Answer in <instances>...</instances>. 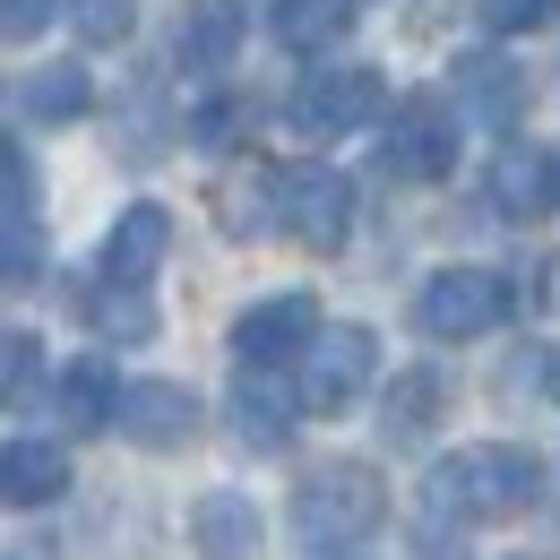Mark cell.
Listing matches in <instances>:
<instances>
[{
    "label": "cell",
    "mask_w": 560,
    "mask_h": 560,
    "mask_svg": "<svg viewBox=\"0 0 560 560\" xmlns=\"http://www.w3.org/2000/svg\"><path fill=\"white\" fill-rule=\"evenodd\" d=\"M113 415H121V380H113V362H95V353L70 362V371H61V422H70V431H104Z\"/></svg>",
    "instance_id": "e0dca14e"
},
{
    "label": "cell",
    "mask_w": 560,
    "mask_h": 560,
    "mask_svg": "<svg viewBox=\"0 0 560 560\" xmlns=\"http://www.w3.org/2000/svg\"><path fill=\"white\" fill-rule=\"evenodd\" d=\"M190 544H199V560H259V509L242 491H208L190 509Z\"/></svg>",
    "instance_id": "4fadbf2b"
},
{
    "label": "cell",
    "mask_w": 560,
    "mask_h": 560,
    "mask_svg": "<svg viewBox=\"0 0 560 560\" xmlns=\"http://www.w3.org/2000/svg\"><path fill=\"white\" fill-rule=\"evenodd\" d=\"M371 113H397L380 70H319V78H302V86L284 95V121H293L302 139H346Z\"/></svg>",
    "instance_id": "277c9868"
},
{
    "label": "cell",
    "mask_w": 560,
    "mask_h": 560,
    "mask_svg": "<svg viewBox=\"0 0 560 560\" xmlns=\"http://www.w3.org/2000/svg\"><path fill=\"white\" fill-rule=\"evenodd\" d=\"M380 517H388V483H380V466H362V457L319 466V475H302V491H293V535H302L311 560L362 544Z\"/></svg>",
    "instance_id": "7a4b0ae2"
},
{
    "label": "cell",
    "mask_w": 560,
    "mask_h": 560,
    "mask_svg": "<svg viewBox=\"0 0 560 560\" xmlns=\"http://www.w3.org/2000/svg\"><path fill=\"white\" fill-rule=\"evenodd\" d=\"M44 18H52V0H9V9H0L9 44H35V35H44Z\"/></svg>",
    "instance_id": "484cf974"
},
{
    "label": "cell",
    "mask_w": 560,
    "mask_h": 560,
    "mask_svg": "<svg viewBox=\"0 0 560 560\" xmlns=\"http://www.w3.org/2000/svg\"><path fill=\"white\" fill-rule=\"evenodd\" d=\"M70 26L78 44H121L139 26V0H70Z\"/></svg>",
    "instance_id": "44dd1931"
},
{
    "label": "cell",
    "mask_w": 560,
    "mask_h": 560,
    "mask_svg": "<svg viewBox=\"0 0 560 560\" xmlns=\"http://www.w3.org/2000/svg\"><path fill=\"white\" fill-rule=\"evenodd\" d=\"M0 362H9V388H0V397H9V406H26V397L44 388V346H35L26 328H18V337H9V353H0Z\"/></svg>",
    "instance_id": "d4e9b609"
},
{
    "label": "cell",
    "mask_w": 560,
    "mask_h": 560,
    "mask_svg": "<svg viewBox=\"0 0 560 560\" xmlns=\"http://www.w3.org/2000/svg\"><path fill=\"white\" fill-rule=\"evenodd\" d=\"M431 415H440V380H431V371H406L397 397H388V422H397V431H422Z\"/></svg>",
    "instance_id": "7402d4cb"
},
{
    "label": "cell",
    "mask_w": 560,
    "mask_h": 560,
    "mask_svg": "<svg viewBox=\"0 0 560 560\" xmlns=\"http://www.w3.org/2000/svg\"><path fill=\"white\" fill-rule=\"evenodd\" d=\"M18 113H26V121H44V130L86 121V113H95V78L78 70V61H44L35 78H18Z\"/></svg>",
    "instance_id": "5bb4252c"
},
{
    "label": "cell",
    "mask_w": 560,
    "mask_h": 560,
    "mask_svg": "<svg viewBox=\"0 0 560 560\" xmlns=\"http://www.w3.org/2000/svg\"><path fill=\"white\" fill-rule=\"evenodd\" d=\"M319 302L311 293H268V302H250L242 319H233V353H242V371H284V362H302V353L319 346Z\"/></svg>",
    "instance_id": "ba28073f"
},
{
    "label": "cell",
    "mask_w": 560,
    "mask_h": 560,
    "mask_svg": "<svg viewBox=\"0 0 560 560\" xmlns=\"http://www.w3.org/2000/svg\"><path fill=\"white\" fill-rule=\"evenodd\" d=\"M233 35H242V26H233V9H224V0H208V9L182 26V61H190V70H215V61L233 52Z\"/></svg>",
    "instance_id": "ffe728a7"
},
{
    "label": "cell",
    "mask_w": 560,
    "mask_h": 560,
    "mask_svg": "<svg viewBox=\"0 0 560 560\" xmlns=\"http://www.w3.org/2000/svg\"><path fill=\"white\" fill-rule=\"evenodd\" d=\"M113 431H121V440H139V448H182V440L199 431V397H190L182 380H130Z\"/></svg>",
    "instance_id": "9c48e42d"
},
{
    "label": "cell",
    "mask_w": 560,
    "mask_h": 560,
    "mask_svg": "<svg viewBox=\"0 0 560 560\" xmlns=\"http://www.w3.org/2000/svg\"><path fill=\"white\" fill-rule=\"evenodd\" d=\"M277 224L302 242V250H346L353 182L337 173V164H293V173H277Z\"/></svg>",
    "instance_id": "3957f363"
},
{
    "label": "cell",
    "mask_w": 560,
    "mask_h": 560,
    "mask_svg": "<svg viewBox=\"0 0 560 560\" xmlns=\"http://www.w3.org/2000/svg\"><path fill=\"white\" fill-rule=\"evenodd\" d=\"M552 199H560V155H544V147H500L491 155V208L509 224L552 215Z\"/></svg>",
    "instance_id": "30bf717a"
},
{
    "label": "cell",
    "mask_w": 560,
    "mask_h": 560,
    "mask_svg": "<svg viewBox=\"0 0 560 560\" xmlns=\"http://www.w3.org/2000/svg\"><path fill=\"white\" fill-rule=\"evenodd\" d=\"M535 491H544V466H535L526 448L483 440V448L440 457V466H431V483H422V500H431V517H517Z\"/></svg>",
    "instance_id": "6da1fadb"
},
{
    "label": "cell",
    "mask_w": 560,
    "mask_h": 560,
    "mask_svg": "<svg viewBox=\"0 0 560 560\" xmlns=\"http://www.w3.org/2000/svg\"><path fill=\"white\" fill-rule=\"evenodd\" d=\"M164 250H173V215L155 208V199H139V208L113 224V242H104V284H147L164 268Z\"/></svg>",
    "instance_id": "8fae6325"
},
{
    "label": "cell",
    "mask_w": 560,
    "mask_h": 560,
    "mask_svg": "<svg viewBox=\"0 0 560 560\" xmlns=\"http://www.w3.org/2000/svg\"><path fill=\"white\" fill-rule=\"evenodd\" d=\"M448 164H457V113H448L440 95H406V104L388 113V130H380V173L440 182Z\"/></svg>",
    "instance_id": "52a82bcc"
},
{
    "label": "cell",
    "mask_w": 560,
    "mask_h": 560,
    "mask_svg": "<svg viewBox=\"0 0 560 560\" xmlns=\"http://www.w3.org/2000/svg\"><path fill=\"white\" fill-rule=\"evenodd\" d=\"M293 415H311V406L284 397L277 371H250V380L233 388V422H242V440H259V448H284V440H293Z\"/></svg>",
    "instance_id": "2e32d148"
},
{
    "label": "cell",
    "mask_w": 560,
    "mask_h": 560,
    "mask_svg": "<svg viewBox=\"0 0 560 560\" xmlns=\"http://www.w3.org/2000/svg\"><path fill=\"white\" fill-rule=\"evenodd\" d=\"M0 173H9V284H26L35 277V182H26L18 147L0 155Z\"/></svg>",
    "instance_id": "d6986e66"
},
{
    "label": "cell",
    "mask_w": 560,
    "mask_h": 560,
    "mask_svg": "<svg viewBox=\"0 0 560 560\" xmlns=\"http://www.w3.org/2000/svg\"><path fill=\"white\" fill-rule=\"evenodd\" d=\"M457 113H475L483 130H509V121L526 113V78L509 70L500 52H466V61H457Z\"/></svg>",
    "instance_id": "7c38bea8"
},
{
    "label": "cell",
    "mask_w": 560,
    "mask_h": 560,
    "mask_svg": "<svg viewBox=\"0 0 560 560\" xmlns=\"http://www.w3.org/2000/svg\"><path fill=\"white\" fill-rule=\"evenodd\" d=\"M104 328H113L121 346H147V337H155V311L139 302V284H113V293H104Z\"/></svg>",
    "instance_id": "603a6c76"
},
{
    "label": "cell",
    "mask_w": 560,
    "mask_h": 560,
    "mask_svg": "<svg viewBox=\"0 0 560 560\" xmlns=\"http://www.w3.org/2000/svg\"><path fill=\"white\" fill-rule=\"evenodd\" d=\"M0 483H9V509H44L70 491V457L52 440H9L0 448Z\"/></svg>",
    "instance_id": "9a60e30c"
},
{
    "label": "cell",
    "mask_w": 560,
    "mask_h": 560,
    "mask_svg": "<svg viewBox=\"0 0 560 560\" xmlns=\"http://www.w3.org/2000/svg\"><path fill=\"white\" fill-rule=\"evenodd\" d=\"M353 26V0H277V44L284 52H319Z\"/></svg>",
    "instance_id": "ac0fdd59"
},
{
    "label": "cell",
    "mask_w": 560,
    "mask_h": 560,
    "mask_svg": "<svg viewBox=\"0 0 560 560\" xmlns=\"http://www.w3.org/2000/svg\"><path fill=\"white\" fill-rule=\"evenodd\" d=\"M500 319H509V277H491V268H440L415 293L422 337H491Z\"/></svg>",
    "instance_id": "8992f818"
},
{
    "label": "cell",
    "mask_w": 560,
    "mask_h": 560,
    "mask_svg": "<svg viewBox=\"0 0 560 560\" xmlns=\"http://www.w3.org/2000/svg\"><path fill=\"white\" fill-rule=\"evenodd\" d=\"M371 371H380V337L371 328H353V319H337V328H319V346L302 353V406L311 415H353V397L371 388Z\"/></svg>",
    "instance_id": "5b68a950"
},
{
    "label": "cell",
    "mask_w": 560,
    "mask_h": 560,
    "mask_svg": "<svg viewBox=\"0 0 560 560\" xmlns=\"http://www.w3.org/2000/svg\"><path fill=\"white\" fill-rule=\"evenodd\" d=\"M535 380H544V397H560V346H552V353H535Z\"/></svg>",
    "instance_id": "4316f807"
},
{
    "label": "cell",
    "mask_w": 560,
    "mask_h": 560,
    "mask_svg": "<svg viewBox=\"0 0 560 560\" xmlns=\"http://www.w3.org/2000/svg\"><path fill=\"white\" fill-rule=\"evenodd\" d=\"M475 9H483L491 35H535V26L560 18V0H475Z\"/></svg>",
    "instance_id": "cb8c5ba5"
}]
</instances>
